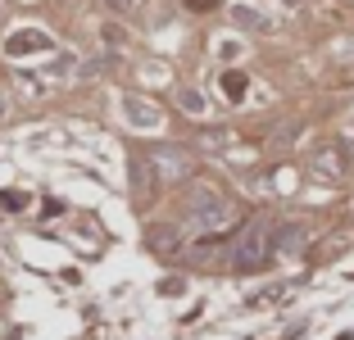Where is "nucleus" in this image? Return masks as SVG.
I'll list each match as a JSON object with an SVG mask.
<instances>
[{
	"label": "nucleus",
	"instance_id": "obj_1",
	"mask_svg": "<svg viewBox=\"0 0 354 340\" xmlns=\"http://www.w3.org/2000/svg\"><path fill=\"white\" fill-rule=\"evenodd\" d=\"M272 258V223H250L232 245V268L236 272H259L263 263Z\"/></svg>",
	"mask_w": 354,
	"mask_h": 340
},
{
	"label": "nucleus",
	"instance_id": "obj_2",
	"mask_svg": "<svg viewBox=\"0 0 354 340\" xmlns=\"http://www.w3.org/2000/svg\"><path fill=\"white\" fill-rule=\"evenodd\" d=\"M313 173L323 177V182H341L345 173H350V164H345L341 145H323V150H313Z\"/></svg>",
	"mask_w": 354,
	"mask_h": 340
},
{
	"label": "nucleus",
	"instance_id": "obj_3",
	"mask_svg": "<svg viewBox=\"0 0 354 340\" xmlns=\"http://www.w3.org/2000/svg\"><path fill=\"white\" fill-rule=\"evenodd\" d=\"M50 37L46 32H37V28H23V32H14L10 41H5V55H14V59H23V55H41V50H50Z\"/></svg>",
	"mask_w": 354,
	"mask_h": 340
},
{
	"label": "nucleus",
	"instance_id": "obj_4",
	"mask_svg": "<svg viewBox=\"0 0 354 340\" xmlns=\"http://www.w3.org/2000/svg\"><path fill=\"white\" fill-rule=\"evenodd\" d=\"M304 240H309V227H300V223L272 227V254H295Z\"/></svg>",
	"mask_w": 354,
	"mask_h": 340
},
{
	"label": "nucleus",
	"instance_id": "obj_5",
	"mask_svg": "<svg viewBox=\"0 0 354 340\" xmlns=\"http://www.w3.org/2000/svg\"><path fill=\"white\" fill-rule=\"evenodd\" d=\"M127 118L141 123V127H159V109H155V104H146V100H127Z\"/></svg>",
	"mask_w": 354,
	"mask_h": 340
},
{
	"label": "nucleus",
	"instance_id": "obj_6",
	"mask_svg": "<svg viewBox=\"0 0 354 340\" xmlns=\"http://www.w3.org/2000/svg\"><path fill=\"white\" fill-rule=\"evenodd\" d=\"M232 19H236L241 28H268V19H263L254 5H232Z\"/></svg>",
	"mask_w": 354,
	"mask_h": 340
},
{
	"label": "nucleus",
	"instance_id": "obj_7",
	"mask_svg": "<svg viewBox=\"0 0 354 340\" xmlns=\"http://www.w3.org/2000/svg\"><path fill=\"white\" fill-rule=\"evenodd\" d=\"M223 91H227L232 100H241V95H245V73H236V68L223 73Z\"/></svg>",
	"mask_w": 354,
	"mask_h": 340
},
{
	"label": "nucleus",
	"instance_id": "obj_8",
	"mask_svg": "<svg viewBox=\"0 0 354 340\" xmlns=\"http://www.w3.org/2000/svg\"><path fill=\"white\" fill-rule=\"evenodd\" d=\"M177 100H182V109H187V113H205V100H200L196 91H182Z\"/></svg>",
	"mask_w": 354,
	"mask_h": 340
},
{
	"label": "nucleus",
	"instance_id": "obj_9",
	"mask_svg": "<svg viewBox=\"0 0 354 340\" xmlns=\"http://www.w3.org/2000/svg\"><path fill=\"white\" fill-rule=\"evenodd\" d=\"M104 5H109V10H114V14H127V10H132V5H136V0H104Z\"/></svg>",
	"mask_w": 354,
	"mask_h": 340
},
{
	"label": "nucleus",
	"instance_id": "obj_10",
	"mask_svg": "<svg viewBox=\"0 0 354 340\" xmlns=\"http://www.w3.org/2000/svg\"><path fill=\"white\" fill-rule=\"evenodd\" d=\"M187 10H196V14H205V10H214V0H187Z\"/></svg>",
	"mask_w": 354,
	"mask_h": 340
},
{
	"label": "nucleus",
	"instance_id": "obj_11",
	"mask_svg": "<svg viewBox=\"0 0 354 340\" xmlns=\"http://www.w3.org/2000/svg\"><path fill=\"white\" fill-rule=\"evenodd\" d=\"M0 113H5V95H0Z\"/></svg>",
	"mask_w": 354,
	"mask_h": 340
}]
</instances>
